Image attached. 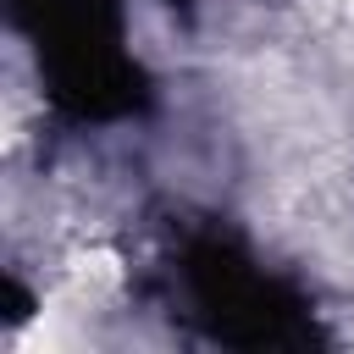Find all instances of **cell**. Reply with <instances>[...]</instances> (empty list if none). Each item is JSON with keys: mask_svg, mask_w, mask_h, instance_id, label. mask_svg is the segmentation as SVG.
<instances>
[{"mask_svg": "<svg viewBox=\"0 0 354 354\" xmlns=\"http://www.w3.org/2000/svg\"><path fill=\"white\" fill-rule=\"evenodd\" d=\"M183 282L194 299V315L210 337L238 348H293L310 343V304L288 293L277 277H266L249 254H238L221 238H194L183 254Z\"/></svg>", "mask_w": 354, "mask_h": 354, "instance_id": "7a4b0ae2", "label": "cell"}, {"mask_svg": "<svg viewBox=\"0 0 354 354\" xmlns=\"http://www.w3.org/2000/svg\"><path fill=\"white\" fill-rule=\"evenodd\" d=\"M33 17L50 94L72 116H122L144 100L138 66L122 50V17L105 0H17Z\"/></svg>", "mask_w": 354, "mask_h": 354, "instance_id": "6da1fadb", "label": "cell"}]
</instances>
